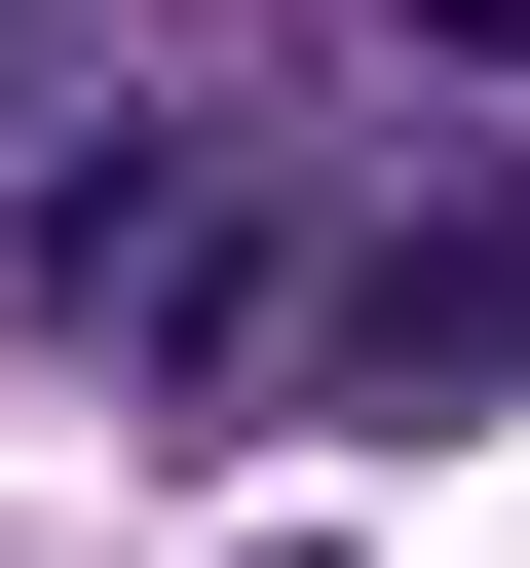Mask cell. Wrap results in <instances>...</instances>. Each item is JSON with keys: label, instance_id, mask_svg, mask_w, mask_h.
Here are the masks:
<instances>
[{"label": "cell", "instance_id": "1", "mask_svg": "<svg viewBox=\"0 0 530 568\" xmlns=\"http://www.w3.org/2000/svg\"><path fill=\"white\" fill-rule=\"evenodd\" d=\"M304 379H342V417H492V379H530V190H417L342 304H304Z\"/></svg>", "mask_w": 530, "mask_h": 568}, {"label": "cell", "instance_id": "3", "mask_svg": "<svg viewBox=\"0 0 530 568\" xmlns=\"http://www.w3.org/2000/svg\"><path fill=\"white\" fill-rule=\"evenodd\" d=\"M417 39H492V77H530V0H417Z\"/></svg>", "mask_w": 530, "mask_h": 568}, {"label": "cell", "instance_id": "2", "mask_svg": "<svg viewBox=\"0 0 530 568\" xmlns=\"http://www.w3.org/2000/svg\"><path fill=\"white\" fill-rule=\"evenodd\" d=\"M39 304H77V342H227V152H190V114L39 152Z\"/></svg>", "mask_w": 530, "mask_h": 568}]
</instances>
